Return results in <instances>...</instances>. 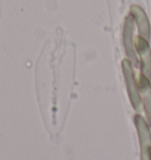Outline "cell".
I'll return each instance as SVG.
<instances>
[{
  "label": "cell",
  "instance_id": "obj_1",
  "mask_svg": "<svg viewBox=\"0 0 151 160\" xmlns=\"http://www.w3.org/2000/svg\"><path fill=\"white\" fill-rule=\"evenodd\" d=\"M136 126L141 144L142 160H151V137L146 122L141 117H136Z\"/></svg>",
  "mask_w": 151,
  "mask_h": 160
},
{
  "label": "cell",
  "instance_id": "obj_2",
  "mask_svg": "<svg viewBox=\"0 0 151 160\" xmlns=\"http://www.w3.org/2000/svg\"><path fill=\"white\" fill-rule=\"evenodd\" d=\"M136 44V50L139 53V57L143 62V70L145 74H151V54L149 51V46L146 44V41L141 37H137L135 39Z\"/></svg>",
  "mask_w": 151,
  "mask_h": 160
},
{
  "label": "cell",
  "instance_id": "obj_3",
  "mask_svg": "<svg viewBox=\"0 0 151 160\" xmlns=\"http://www.w3.org/2000/svg\"><path fill=\"white\" fill-rule=\"evenodd\" d=\"M123 67H124V73H125L128 88H129V92H130L131 101H132L133 106L137 107L138 104H139V95H138V91H137V82L135 81L132 71H131L130 65H129L128 61H124V62H123Z\"/></svg>",
  "mask_w": 151,
  "mask_h": 160
},
{
  "label": "cell",
  "instance_id": "obj_4",
  "mask_svg": "<svg viewBox=\"0 0 151 160\" xmlns=\"http://www.w3.org/2000/svg\"><path fill=\"white\" fill-rule=\"evenodd\" d=\"M139 90L142 92V95L144 98V105H145V112L148 117V121L151 125V88L149 85V81L145 77H142L139 81Z\"/></svg>",
  "mask_w": 151,
  "mask_h": 160
}]
</instances>
